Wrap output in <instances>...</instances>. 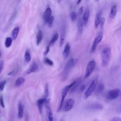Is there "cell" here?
I'll list each match as a JSON object with an SVG mask.
<instances>
[{
	"label": "cell",
	"instance_id": "18",
	"mask_svg": "<svg viewBox=\"0 0 121 121\" xmlns=\"http://www.w3.org/2000/svg\"><path fill=\"white\" fill-rule=\"evenodd\" d=\"M43 38V32L41 30L38 31V32L36 35V44L38 45L42 42Z\"/></svg>",
	"mask_w": 121,
	"mask_h": 121
},
{
	"label": "cell",
	"instance_id": "38",
	"mask_svg": "<svg viewBox=\"0 0 121 121\" xmlns=\"http://www.w3.org/2000/svg\"><path fill=\"white\" fill-rule=\"evenodd\" d=\"M83 7H81L80 8V9H79V10H78V14L79 15H81L83 13Z\"/></svg>",
	"mask_w": 121,
	"mask_h": 121
},
{
	"label": "cell",
	"instance_id": "3",
	"mask_svg": "<svg viewBox=\"0 0 121 121\" xmlns=\"http://www.w3.org/2000/svg\"><path fill=\"white\" fill-rule=\"evenodd\" d=\"M97 79H95L92 81V82L91 83V84L88 87L87 89L85 92L84 96V98L85 99H86L88 97H89L93 94V93L95 91L96 86H97Z\"/></svg>",
	"mask_w": 121,
	"mask_h": 121
},
{
	"label": "cell",
	"instance_id": "23",
	"mask_svg": "<svg viewBox=\"0 0 121 121\" xmlns=\"http://www.w3.org/2000/svg\"><path fill=\"white\" fill-rule=\"evenodd\" d=\"M19 31V28L18 27H16L13 29L12 32V39L13 40H15L18 34Z\"/></svg>",
	"mask_w": 121,
	"mask_h": 121
},
{
	"label": "cell",
	"instance_id": "42",
	"mask_svg": "<svg viewBox=\"0 0 121 121\" xmlns=\"http://www.w3.org/2000/svg\"><path fill=\"white\" fill-rule=\"evenodd\" d=\"M0 56H1V52H0Z\"/></svg>",
	"mask_w": 121,
	"mask_h": 121
},
{
	"label": "cell",
	"instance_id": "24",
	"mask_svg": "<svg viewBox=\"0 0 121 121\" xmlns=\"http://www.w3.org/2000/svg\"><path fill=\"white\" fill-rule=\"evenodd\" d=\"M31 59V54L29 50H27L26 51L24 55V60L26 62L28 63L30 62Z\"/></svg>",
	"mask_w": 121,
	"mask_h": 121
},
{
	"label": "cell",
	"instance_id": "26",
	"mask_svg": "<svg viewBox=\"0 0 121 121\" xmlns=\"http://www.w3.org/2000/svg\"><path fill=\"white\" fill-rule=\"evenodd\" d=\"M65 30L64 29L62 30L61 32V35H60V46L61 47L62 45L63 44L64 42V40H65Z\"/></svg>",
	"mask_w": 121,
	"mask_h": 121
},
{
	"label": "cell",
	"instance_id": "20",
	"mask_svg": "<svg viewBox=\"0 0 121 121\" xmlns=\"http://www.w3.org/2000/svg\"><path fill=\"white\" fill-rule=\"evenodd\" d=\"M104 86L103 83H99L97 86H96V88H95V94H99L101 93L104 90Z\"/></svg>",
	"mask_w": 121,
	"mask_h": 121
},
{
	"label": "cell",
	"instance_id": "21",
	"mask_svg": "<svg viewBox=\"0 0 121 121\" xmlns=\"http://www.w3.org/2000/svg\"><path fill=\"white\" fill-rule=\"evenodd\" d=\"M58 37H59V34L57 33H55L52 36L51 40H50L49 43V45L50 46H52L55 42L56 41L58 40Z\"/></svg>",
	"mask_w": 121,
	"mask_h": 121
},
{
	"label": "cell",
	"instance_id": "30",
	"mask_svg": "<svg viewBox=\"0 0 121 121\" xmlns=\"http://www.w3.org/2000/svg\"><path fill=\"white\" fill-rule=\"evenodd\" d=\"M54 17L53 16H52L49 19V20H48V21L47 22V23L48 24V25L49 26V27H51L52 26V24L53 23V20H54Z\"/></svg>",
	"mask_w": 121,
	"mask_h": 121
},
{
	"label": "cell",
	"instance_id": "27",
	"mask_svg": "<svg viewBox=\"0 0 121 121\" xmlns=\"http://www.w3.org/2000/svg\"><path fill=\"white\" fill-rule=\"evenodd\" d=\"M103 108V105L99 104H94L91 106V108L94 110H101Z\"/></svg>",
	"mask_w": 121,
	"mask_h": 121
},
{
	"label": "cell",
	"instance_id": "22",
	"mask_svg": "<svg viewBox=\"0 0 121 121\" xmlns=\"http://www.w3.org/2000/svg\"><path fill=\"white\" fill-rule=\"evenodd\" d=\"M83 23L82 21L80 19H79L78 22V29H77L78 33L79 35H80L82 32L83 27Z\"/></svg>",
	"mask_w": 121,
	"mask_h": 121
},
{
	"label": "cell",
	"instance_id": "39",
	"mask_svg": "<svg viewBox=\"0 0 121 121\" xmlns=\"http://www.w3.org/2000/svg\"><path fill=\"white\" fill-rule=\"evenodd\" d=\"M85 89V86L84 85H82L80 87V91H83V90H84V89Z\"/></svg>",
	"mask_w": 121,
	"mask_h": 121
},
{
	"label": "cell",
	"instance_id": "15",
	"mask_svg": "<svg viewBox=\"0 0 121 121\" xmlns=\"http://www.w3.org/2000/svg\"><path fill=\"white\" fill-rule=\"evenodd\" d=\"M24 114V107L21 103L18 104V112L17 116L19 119H21L23 117Z\"/></svg>",
	"mask_w": 121,
	"mask_h": 121
},
{
	"label": "cell",
	"instance_id": "1",
	"mask_svg": "<svg viewBox=\"0 0 121 121\" xmlns=\"http://www.w3.org/2000/svg\"><path fill=\"white\" fill-rule=\"evenodd\" d=\"M111 49L110 47H105L102 50L101 53V64L102 67H106L108 66L111 58Z\"/></svg>",
	"mask_w": 121,
	"mask_h": 121
},
{
	"label": "cell",
	"instance_id": "41",
	"mask_svg": "<svg viewBox=\"0 0 121 121\" xmlns=\"http://www.w3.org/2000/svg\"><path fill=\"white\" fill-rule=\"evenodd\" d=\"M99 0H95V1H96V2H97V1H98Z\"/></svg>",
	"mask_w": 121,
	"mask_h": 121
},
{
	"label": "cell",
	"instance_id": "6",
	"mask_svg": "<svg viewBox=\"0 0 121 121\" xmlns=\"http://www.w3.org/2000/svg\"><path fill=\"white\" fill-rule=\"evenodd\" d=\"M120 92V89L118 88L110 90L107 94V98L109 100L116 99L119 95Z\"/></svg>",
	"mask_w": 121,
	"mask_h": 121
},
{
	"label": "cell",
	"instance_id": "13",
	"mask_svg": "<svg viewBox=\"0 0 121 121\" xmlns=\"http://www.w3.org/2000/svg\"><path fill=\"white\" fill-rule=\"evenodd\" d=\"M117 7L116 4L113 5L111 8L110 12L109 13V17L111 19H113L115 17L116 13H117Z\"/></svg>",
	"mask_w": 121,
	"mask_h": 121
},
{
	"label": "cell",
	"instance_id": "40",
	"mask_svg": "<svg viewBox=\"0 0 121 121\" xmlns=\"http://www.w3.org/2000/svg\"><path fill=\"white\" fill-rule=\"evenodd\" d=\"M81 0H78V1H77V4L78 5L79 4H80V3L81 2Z\"/></svg>",
	"mask_w": 121,
	"mask_h": 121
},
{
	"label": "cell",
	"instance_id": "5",
	"mask_svg": "<svg viewBox=\"0 0 121 121\" xmlns=\"http://www.w3.org/2000/svg\"><path fill=\"white\" fill-rule=\"evenodd\" d=\"M95 66V61L94 60H93L88 62L86 69V72L85 74V78H87L90 76V75L92 73L93 71H94Z\"/></svg>",
	"mask_w": 121,
	"mask_h": 121
},
{
	"label": "cell",
	"instance_id": "29",
	"mask_svg": "<svg viewBox=\"0 0 121 121\" xmlns=\"http://www.w3.org/2000/svg\"><path fill=\"white\" fill-rule=\"evenodd\" d=\"M70 18L71 19V20L72 21H75L76 19H77V14L76 13V12L75 11H72L70 13Z\"/></svg>",
	"mask_w": 121,
	"mask_h": 121
},
{
	"label": "cell",
	"instance_id": "9",
	"mask_svg": "<svg viewBox=\"0 0 121 121\" xmlns=\"http://www.w3.org/2000/svg\"><path fill=\"white\" fill-rule=\"evenodd\" d=\"M75 103V101L72 98H69L66 100L64 106V111L68 112L73 107Z\"/></svg>",
	"mask_w": 121,
	"mask_h": 121
},
{
	"label": "cell",
	"instance_id": "31",
	"mask_svg": "<svg viewBox=\"0 0 121 121\" xmlns=\"http://www.w3.org/2000/svg\"><path fill=\"white\" fill-rule=\"evenodd\" d=\"M6 84V81L5 80H2L0 81V91H3Z\"/></svg>",
	"mask_w": 121,
	"mask_h": 121
},
{
	"label": "cell",
	"instance_id": "16",
	"mask_svg": "<svg viewBox=\"0 0 121 121\" xmlns=\"http://www.w3.org/2000/svg\"><path fill=\"white\" fill-rule=\"evenodd\" d=\"M70 44L69 43H67L65 45L64 47V51L62 52V55L64 58H67L69 56L70 52Z\"/></svg>",
	"mask_w": 121,
	"mask_h": 121
},
{
	"label": "cell",
	"instance_id": "28",
	"mask_svg": "<svg viewBox=\"0 0 121 121\" xmlns=\"http://www.w3.org/2000/svg\"><path fill=\"white\" fill-rule=\"evenodd\" d=\"M44 62L45 64H46L49 66H52L53 65V61L52 60H51L50 59L46 58V57L44 58Z\"/></svg>",
	"mask_w": 121,
	"mask_h": 121
},
{
	"label": "cell",
	"instance_id": "2",
	"mask_svg": "<svg viewBox=\"0 0 121 121\" xmlns=\"http://www.w3.org/2000/svg\"><path fill=\"white\" fill-rule=\"evenodd\" d=\"M76 81H73V82H72L70 84L68 85V86H66L64 87V88L63 89V90H62V94H61V100H60V105L58 108V110H57V112H59L61 108H62V105H63V102L64 101V99H65V98L69 90V89L71 88L74 85H75V84L76 83Z\"/></svg>",
	"mask_w": 121,
	"mask_h": 121
},
{
	"label": "cell",
	"instance_id": "36",
	"mask_svg": "<svg viewBox=\"0 0 121 121\" xmlns=\"http://www.w3.org/2000/svg\"><path fill=\"white\" fill-rule=\"evenodd\" d=\"M0 104L1 105V106L2 107H5V105H4V101H3V97L1 96L0 97Z\"/></svg>",
	"mask_w": 121,
	"mask_h": 121
},
{
	"label": "cell",
	"instance_id": "25",
	"mask_svg": "<svg viewBox=\"0 0 121 121\" xmlns=\"http://www.w3.org/2000/svg\"><path fill=\"white\" fill-rule=\"evenodd\" d=\"M12 40L13 39H12V38L10 37H8L6 38L5 41V46L6 48H9L11 45Z\"/></svg>",
	"mask_w": 121,
	"mask_h": 121
},
{
	"label": "cell",
	"instance_id": "33",
	"mask_svg": "<svg viewBox=\"0 0 121 121\" xmlns=\"http://www.w3.org/2000/svg\"><path fill=\"white\" fill-rule=\"evenodd\" d=\"M49 92H48V84H46L45 86V91H44V98H47L48 96Z\"/></svg>",
	"mask_w": 121,
	"mask_h": 121
},
{
	"label": "cell",
	"instance_id": "34",
	"mask_svg": "<svg viewBox=\"0 0 121 121\" xmlns=\"http://www.w3.org/2000/svg\"><path fill=\"white\" fill-rule=\"evenodd\" d=\"M4 65V62L3 60H0V75L3 69Z\"/></svg>",
	"mask_w": 121,
	"mask_h": 121
},
{
	"label": "cell",
	"instance_id": "10",
	"mask_svg": "<svg viewBox=\"0 0 121 121\" xmlns=\"http://www.w3.org/2000/svg\"><path fill=\"white\" fill-rule=\"evenodd\" d=\"M38 69V66L37 63H35V62H34L32 63V64H31L29 68L25 72V74L26 75H29L31 73L37 71Z\"/></svg>",
	"mask_w": 121,
	"mask_h": 121
},
{
	"label": "cell",
	"instance_id": "12",
	"mask_svg": "<svg viewBox=\"0 0 121 121\" xmlns=\"http://www.w3.org/2000/svg\"><path fill=\"white\" fill-rule=\"evenodd\" d=\"M52 11L50 7H48L45 9L44 13H43V19L44 21L47 23L49 19L50 18V17L52 16Z\"/></svg>",
	"mask_w": 121,
	"mask_h": 121
},
{
	"label": "cell",
	"instance_id": "17",
	"mask_svg": "<svg viewBox=\"0 0 121 121\" xmlns=\"http://www.w3.org/2000/svg\"><path fill=\"white\" fill-rule=\"evenodd\" d=\"M101 15H102V13L101 11H99L97 13V14L95 16V28H97L99 25L100 18H101V17H102Z\"/></svg>",
	"mask_w": 121,
	"mask_h": 121
},
{
	"label": "cell",
	"instance_id": "14",
	"mask_svg": "<svg viewBox=\"0 0 121 121\" xmlns=\"http://www.w3.org/2000/svg\"><path fill=\"white\" fill-rule=\"evenodd\" d=\"M45 109H46V114L49 121H52L53 120V116L51 108L47 104H45Z\"/></svg>",
	"mask_w": 121,
	"mask_h": 121
},
{
	"label": "cell",
	"instance_id": "7",
	"mask_svg": "<svg viewBox=\"0 0 121 121\" xmlns=\"http://www.w3.org/2000/svg\"><path fill=\"white\" fill-rule=\"evenodd\" d=\"M78 60V59L77 58H72L69 60L64 68V72H67V71L71 69L72 68H73L77 64Z\"/></svg>",
	"mask_w": 121,
	"mask_h": 121
},
{
	"label": "cell",
	"instance_id": "11",
	"mask_svg": "<svg viewBox=\"0 0 121 121\" xmlns=\"http://www.w3.org/2000/svg\"><path fill=\"white\" fill-rule=\"evenodd\" d=\"M89 16H90L89 9L88 8H86L85 12L83 13V17H82V22L84 25H86L87 24L88 21Z\"/></svg>",
	"mask_w": 121,
	"mask_h": 121
},
{
	"label": "cell",
	"instance_id": "8",
	"mask_svg": "<svg viewBox=\"0 0 121 121\" xmlns=\"http://www.w3.org/2000/svg\"><path fill=\"white\" fill-rule=\"evenodd\" d=\"M50 101V99H48L47 98H44V97H43V98L39 99L37 100V104L38 109H39V112L40 113H42V108H43V105L47 104H48L49 103Z\"/></svg>",
	"mask_w": 121,
	"mask_h": 121
},
{
	"label": "cell",
	"instance_id": "43",
	"mask_svg": "<svg viewBox=\"0 0 121 121\" xmlns=\"http://www.w3.org/2000/svg\"></svg>",
	"mask_w": 121,
	"mask_h": 121
},
{
	"label": "cell",
	"instance_id": "4",
	"mask_svg": "<svg viewBox=\"0 0 121 121\" xmlns=\"http://www.w3.org/2000/svg\"><path fill=\"white\" fill-rule=\"evenodd\" d=\"M103 36V34L102 32H99L96 35L90 49V53H93L95 52L97 45L100 43V42L102 40Z\"/></svg>",
	"mask_w": 121,
	"mask_h": 121
},
{
	"label": "cell",
	"instance_id": "35",
	"mask_svg": "<svg viewBox=\"0 0 121 121\" xmlns=\"http://www.w3.org/2000/svg\"><path fill=\"white\" fill-rule=\"evenodd\" d=\"M50 46L49 45H48L47 46V47H46V49H45V51L44 52H43V55H44V56H45V55H46L47 54H48V53L49 52V51H50Z\"/></svg>",
	"mask_w": 121,
	"mask_h": 121
},
{
	"label": "cell",
	"instance_id": "32",
	"mask_svg": "<svg viewBox=\"0 0 121 121\" xmlns=\"http://www.w3.org/2000/svg\"><path fill=\"white\" fill-rule=\"evenodd\" d=\"M104 22H105V18L103 17H101V18H100V23H99V25L101 28H102L103 27Z\"/></svg>",
	"mask_w": 121,
	"mask_h": 121
},
{
	"label": "cell",
	"instance_id": "37",
	"mask_svg": "<svg viewBox=\"0 0 121 121\" xmlns=\"http://www.w3.org/2000/svg\"><path fill=\"white\" fill-rule=\"evenodd\" d=\"M111 121H121V118L120 117H114L111 120Z\"/></svg>",
	"mask_w": 121,
	"mask_h": 121
},
{
	"label": "cell",
	"instance_id": "19",
	"mask_svg": "<svg viewBox=\"0 0 121 121\" xmlns=\"http://www.w3.org/2000/svg\"><path fill=\"white\" fill-rule=\"evenodd\" d=\"M25 79L24 78L22 77L18 78L16 79L15 82V86L18 87V86H20L25 82Z\"/></svg>",
	"mask_w": 121,
	"mask_h": 121
}]
</instances>
